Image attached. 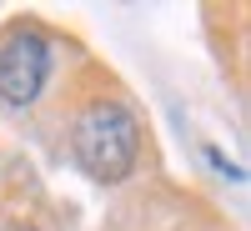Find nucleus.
I'll return each instance as SVG.
<instances>
[{"label": "nucleus", "mask_w": 251, "mask_h": 231, "mask_svg": "<svg viewBox=\"0 0 251 231\" xmlns=\"http://www.w3.org/2000/svg\"><path fill=\"white\" fill-rule=\"evenodd\" d=\"M71 151L80 161V171L91 181H126L136 166L141 151V126L131 121V111L116 106V101H91L86 111L75 116V131H71Z\"/></svg>", "instance_id": "f257e3e1"}, {"label": "nucleus", "mask_w": 251, "mask_h": 231, "mask_svg": "<svg viewBox=\"0 0 251 231\" xmlns=\"http://www.w3.org/2000/svg\"><path fill=\"white\" fill-rule=\"evenodd\" d=\"M50 71V46L35 26H10L0 35V96L10 106H30L46 86Z\"/></svg>", "instance_id": "f03ea898"}]
</instances>
